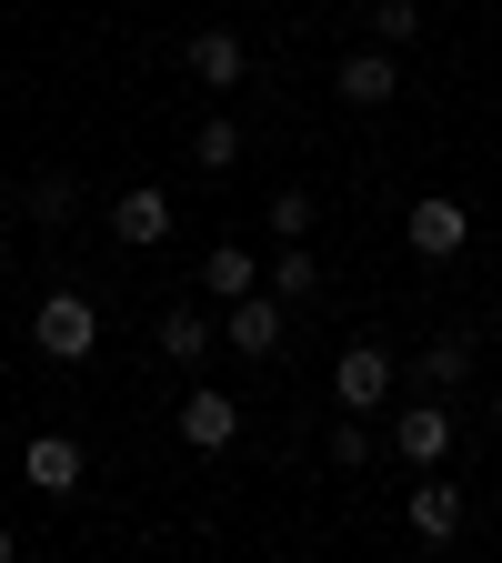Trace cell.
<instances>
[{"mask_svg":"<svg viewBox=\"0 0 502 563\" xmlns=\"http://www.w3.org/2000/svg\"><path fill=\"white\" fill-rule=\"evenodd\" d=\"M31 342H41V352H51V363H81V352H91V342H101V312H91V302H81V292H51V302H41V312H31Z\"/></svg>","mask_w":502,"mask_h":563,"instance_id":"1","label":"cell"},{"mask_svg":"<svg viewBox=\"0 0 502 563\" xmlns=\"http://www.w3.org/2000/svg\"><path fill=\"white\" fill-rule=\"evenodd\" d=\"M382 393H392V352L382 342H352L342 363H332V402L342 412H382Z\"/></svg>","mask_w":502,"mask_h":563,"instance_id":"2","label":"cell"},{"mask_svg":"<svg viewBox=\"0 0 502 563\" xmlns=\"http://www.w3.org/2000/svg\"><path fill=\"white\" fill-rule=\"evenodd\" d=\"M462 242H472V211H462V201H443V191L412 201V252H422V262H453Z\"/></svg>","mask_w":502,"mask_h":563,"instance_id":"3","label":"cell"},{"mask_svg":"<svg viewBox=\"0 0 502 563\" xmlns=\"http://www.w3.org/2000/svg\"><path fill=\"white\" fill-rule=\"evenodd\" d=\"M111 242H121V252L171 242V201H161V191H121V201H111Z\"/></svg>","mask_w":502,"mask_h":563,"instance_id":"4","label":"cell"},{"mask_svg":"<svg viewBox=\"0 0 502 563\" xmlns=\"http://www.w3.org/2000/svg\"><path fill=\"white\" fill-rule=\"evenodd\" d=\"M181 70H191L201 91H242V70H252V51H242L232 31H201V41L181 51Z\"/></svg>","mask_w":502,"mask_h":563,"instance_id":"5","label":"cell"},{"mask_svg":"<svg viewBox=\"0 0 502 563\" xmlns=\"http://www.w3.org/2000/svg\"><path fill=\"white\" fill-rule=\"evenodd\" d=\"M232 433H242V402H232V393H191V402H181V443H191V453H222Z\"/></svg>","mask_w":502,"mask_h":563,"instance_id":"6","label":"cell"},{"mask_svg":"<svg viewBox=\"0 0 502 563\" xmlns=\"http://www.w3.org/2000/svg\"><path fill=\"white\" fill-rule=\"evenodd\" d=\"M392 453H402V463H443V453H453V412H433V402L392 412Z\"/></svg>","mask_w":502,"mask_h":563,"instance_id":"7","label":"cell"},{"mask_svg":"<svg viewBox=\"0 0 502 563\" xmlns=\"http://www.w3.org/2000/svg\"><path fill=\"white\" fill-rule=\"evenodd\" d=\"M222 342H232V352H252V363H271V352H281V302L242 292V302H232V322H222Z\"/></svg>","mask_w":502,"mask_h":563,"instance_id":"8","label":"cell"},{"mask_svg":"<svg viewBox=\"0 0 502 563\" xmlns=\"http://www.w3.org/2000/svg\"><path fill=\"white\" fill-rule=\"evenodd\" d=\"M392 91H402L392 51H352V60H342V101H352V111H382Z\"/></svg>","mask_w":502,"mask_h":563,"instance_id":"9","label":"cell"},{"mask_svg":"<svg viewBox=\"0 0 502 563\" xmlns=\"http://www.w3.org/2000/svg\"><path fill=\"white\" fill-rule=\"evenodd\" d=\"M21 473H31V493H70V483H81V443H70V433H41L21 453Z\"/></svg>","mask_w":502,"mask_h":563,"instance_id":"10","label":"cell"},{"mask_svg":"<svg viewBox=\"0 0 502 563\" xmlns=\"http://www.w3.org/2000/svg\"><path fill=\"white\" fill-rule=\"evenodd\" d=\"M402 514H412V533H422V543H453V533H462V493H453V483H422Z\"/></svg>","mask_w":502,"mask_h":563,"instance_id":"11","label":"cell"},{"mask_svg":"<svg viewBox=\"0 0 502 563\" xmlns=\"http://www.w3.org/2000/svg\"><path fill=\"white\" fill-rule=\"evenodd\" d=\"M201 272H211V292H222V302H242V292H261V262H252L242 242H222V252H211Z\"/></svg>","mask_w":502,"mask_h":563,"instance_id":"12","label":"cell"},{"mask_svg":"<svg viewBox=\"0 0 502 563\" xmlns=\"http://www.w3.org/2000/svg\"><path fill=\"white\" fill-rule=\"evenodd\" d=\"M211 342H222V332H211V322H201V312H191V302H181V312H171V322H161V352H171V363H181V373H191V363H201V352H211Z\"/></svg>","mask_w":502,"mask_h":563,"instance_id":"13","label":"cell"},{"mask_svg":"<svg viewBox=\"0 0 502 563\" xmlns=\"http://www.w3.org/2000/svg\"><path fill=\"white\" fill-rule=\"evenodd\" d=\"M191 162H201V172H232V162H242V121H201Z\"/></svg>","mask_w":502,"mask_h":563,"instance_id":"14","label":"cell"},{"mask_svg":"<svg viewBox=\"0 0 502 563\" xmlns=\"http://www.w3.org/2000/svg\"><path fill=\"white\" fill-rule=\"evenodd\" d=\"M372 31H382V51L422 41V0H372Z\"/></svg>","mask_w":502,"mask_h":563,"instance_id":"15","label":"cell"},{"mask_svg":"<svg viewBox=\"0 0 502 563\" xmlns=\"http://www.w3.org/2000/svg\"><path fill=\"white\" fill-rule=\"evenodd\" d=\"M271 282H281V302H312V292H322V262H312V252H281Z\"/></svg>","mask_w":502,"mask_h":563,"instance_id":"16","label":"cell"},{"mask_svg":"<svg viewBox=\"0 0 502 563\" xmlns=\"http://www.w3.org/2000/svg\"><path fill=\"white\" fill-rule=\"evenodd\" d=\"M271 232L302 242V232H312V191H271Z\"/></svg>","mask_w":502,"mask_h":563,"instance_id":"17","label":"cell"},{"mask_svg":"<svg viewBox=\"0 0 502 563\" xmlns=\"http://www.w3.org/2000/svg\"><path fill=\"white\" fill-rule=\"evenodd\" d=\"M462 373H472L462 342H433V352H422V383H462Z\"/></svg>","mask_w":502,"mask_h":563,"instance_id":"18","label":"cell"},{"mask_svg":"<svg viewBox=\"0 0 502 563\" xmlns=\"http://www.w3.org/2000/svg\"><path fill=\"white\" fill-rule=\"evenodd\" d=\"M362 453H372V433H362V422H352V412H342V422H332V463L352 473V463H362Z\"/></svg>","mask_w":502,"mask_h":563,"instance_id":"19","label":"cell"},{"mask_svg":"<svg viewBox=\"0 0 502 563\" xmlns=\"http://www.w3.org/2000/svg\"><path fill=\"white\" fill-rule=\"evenodd\" d=\"M0 563H11V533H0Z\"/></svg>","mask_w":502,"mask_h":563,"instance_id":"20","label":"cell"},{"mask_svg":"<svg viewBox=\"0 0 502 563\" xmlns=\"http://www.w3.org/2000/svg\"><path fill=\"white\" fill-rule=\"evenodd\" d=\"M492 422H502V402H492Z\"/></svg>","mask_w":502,"mask_h":563,"instance_id":"21","label":"cell"}]
</instances>
